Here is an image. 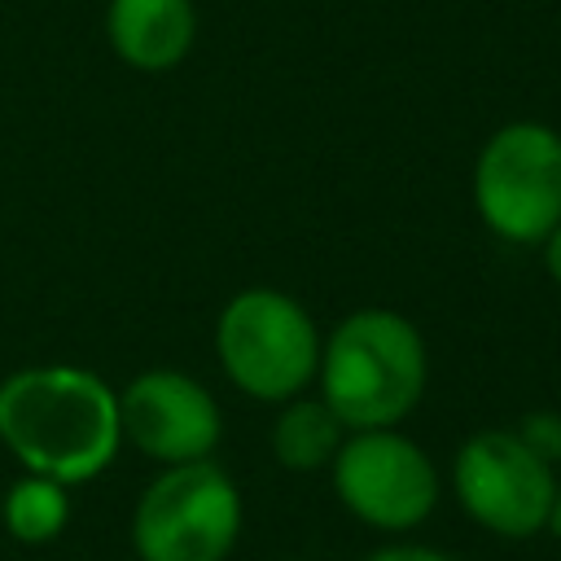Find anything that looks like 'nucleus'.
I'll return each instance as SVG.
<instances>
[{"mask_svg":"<svg viewBox=\"0 0 561 561\" xmlns=\"http://www.w3.org/2000/svg\"><path fill=\"white\" fill-rule=\"evenodd\" d=\"M0 443L39 478L92 482L123 447L118 390L79 364H31L0 381Z\"/></svg>","mask_w":561,"mask_h":561,"instance_id":"f257e3e1","label":"nucleus"},{"mask_svg":"<svg viewBox=\"0 0 561 561\" xmlns=\"http://www.w3.org/2000/svg\"><path fill=\"white\" fill-rule=\"evenodd\" d=\"M430 355L421 329L390 307H359L320 342V399L346 430L399 425L425 394Z\"/></svg>","mask_w":561,"mask_h":561,"instance_id":"f03ea898","label":"nucleus"},{"mask_svg":"<svg viewBox=\"0 0 561 561\" xmlns=\"http://www.w3.org/2000/svg\"><path fill=\"white\" fill-rule=\"evenodd\" d=\"M320 333L311 311L285 289H241L224 302L215 320V355L224 377L259 399L285 403L316 381L320 368Z\"/></svg>","mask_w":561,"mask_h":561,"instance_id":"7ed1b4c3","label":"nucleus"},{"mask_svg":"<svg viewBox=\"0 0 561 561\" xmlns=\"http://www.w3.org/2000/svg\"><path fill=\"white\" fill-rule=\"evenodd\" d=\"M473 206L486 232L508 245H539L561 224V131L504 123L473 158Z\"/></svg>","mask_w":561,"mask_h":561,"instance_id":"20e7f679","label":"nucleus"},{"mask_svg":"<svg viewBox=\"0 0 561 561\" xmlns=\"http://www.w3.org/2000/svg\"><path fill=\"white\" fill-rule=\"evenodd\" d=\"M241 535V491L215 460L167 465L136 500L140 561H224Z\"/></svg>","mask_w":561,"mask_h":561,"instance_id":"39448f33","label":"nucleus"},{"mask_svg":"<svg viewBox=\"0 0 561 561\" xmlns=\"http://www.w3.org/2000/svg\"><path fill=\"white\" fill-rule=\"evenodd\" d=\"M329 469L342 508L386 535L421 526L438 504V469L421 443L399 434V425L346 430Z\"/></svg>","mask_w":561,"mask_h":561,"instance_id":"423d86ee","label":"nucleus"},{"mask_svg":"<svg viewBox=\"0 0 561 561\" xmlns=\"http://www.w3.org/2000/svg\"><path fill=\"white\" fill-rule=\"evenodd\" d=\"M451 491L482 530L500 539H530L548 526L552 508V465L539 460L517 430H478L456 447Z\"/></svg>","mask_w":561,"mask_h":561,"instance_id":"0eeeda50","label":"nucleus"},{"mask_svg":"<svg viewBox=\"0 0 561 561\" xmlns=\"http://www.w3.org/2000/svg\"><path fill=\"white\" fill-rule=\"evenodd\" d=\"M118 425H123V438L140 456L158 460L162 469L210 460L224 434L215 394L180 368L136 373L118 394Z\"/></svg>","mask_w":561,"mask_h":561,"instance_id":"6e6552de","label":"nucleus"},{"mask_svg":"<svg viewBox=\"0 0 561 561\" xmlns=\"http://www.w3.org/2000/svg\"><path fill=\"white\" fill-rule=\"evenodd\" d=\"M105 39L114 57L140 75L175 70L197 39L193 0H110Z\"/></svg>","mask_w":561,"mask_h":561,"instance_id":"1a4fd4ad","label":"nucleus"},{"mask_svg":"<svg viewBox=\"0 0 561 561\" xmlns=\"http://www.w3.org/2000/svg\"><path fill=\"white\" fill-rule=\"evenodd\" d=\"M346 438V425L333 416L324 399H285L276 421H272V456L289 473H316L329 469L337 447Z\"/></svg>","mask_w":561,"mask_h":561,"instance_id":"9d476101","label":"nucleus"},{"mask_svg":"<svg viewBox=\"0 0 561 561\" xmlns=\"http://www.w3.org/2000/svg\"><path fill=\"white\" fill-rule=\"evenodd\" d=\"M0 522H4V530L18 543H48L70 522V495H66L61 482L39 478V473H26V478H18L4 491Z\"/></svg>","mask_w":561,"mask_h":561,"instance_id":"9b49d317","label":"nucleus"},{"mask_svg":"<svg viewBox=\"0 0 561 561\" xmlns=\"http://www.w3.org/2000/svg\"><path fill=\"white\" fill-rule=\"evenodd\" d=\"M517 438L548 465H561V412L552 408H539V412H526L517 421Z\"/></svg>","mask_w":561,"mask_h":561,"instance_id":"f8f14e48","label":"nucleus"},{"mask_svg":"<svg viewBox=\"0 0 561 561\" xmlns=\"http://www.w3.org/2000/svg\"><path fill=\"white\" fill-rule=\"evenodd\" d=\"M368 561H451V557L434 552V548H421V543H390V548L373 552Z\"/></svg>","mask_w":561,"mask_h":561,"instance_id":"ddd939ff","label":"nucleus"},{"mask_svg":"<svg viewBox=\"0 0 561 561\" xmlns=\"http://www.w3.org/2000/svg\"><path fill=\"white\" fill-rule=\"evenodd\" d=\"M539 250H543V267H548V276L561 285V224L539 241Z\"/></svg>","mask_w":561,"mask_h":561,"instance_id":"4468645a","label":"nucleus"},{"mask_svg":"<svg viewBox=\"0 0 561 561\" xmlns=\"http://www.w3.org/2000/svg\"><path fill=\"white\" fill-rule=\"evenodd\" d=\"M552 539H561V482H557V491H552V508H548V526H543Z\"/></svg>","mask_w":561,"mask_h":561,"instance_id":"2eb2a0df","label":"nucleus"}]
</instances>
